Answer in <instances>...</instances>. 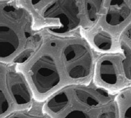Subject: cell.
<instances>
[{
  "label": "cell",
  "mask_w": 131,
  "mask_h": 118,
  "mask_svg": "<svg viewBox=\"0 0 131 118\" xmlns=\"http://www.w3.org/2000/svg\"><path fill=\"white\" fill-rule=\"evenodd\" d=\"M92 117L88 112L82 109L75 108L68 112L65 115V118H88Z\"/></svg>",
  "instance_id": "5bb4252c"
},
{
  "label": "cell",
  "mask_w": 131,
  "mask_h": 118,
  "mask_svg": "<svg viewBox=\"0 0 131 118\" xmlns=\"http://www.w3.org/2000/svg\"><path fill=\"white\" fill-rule=\"evenodd\" d=\"M74 95L80 102L88 105V107H96L100 103V101L96 95L84 89H75Z\"/></svg>",
  "instance_id": "9c48e42d"
},
{
  "label": "cell",
  "mask_w": 131,
  "mask_h": 118,
  "mask_svg": "<svg viewBox=\"0 0 131 118\" xmlns=\"http://www.w3.org/2000/svg\"><path fill=\"white\" fill-rule=\"evenodd\" d=\"M61 59L67 77L77 82L87 79L93 68V55L90 49L80 42L68 44L62 49Z\"/></svg>",
  "instance_id": "7a4b0ae2"
},
{
  "label": "cell",
  "mask_w": 131,
  "mask_h": 118,
  "mask_svg": "<svg viewBox=\"0 0 131 118\" xmlns=\"http://www.w3.org/2000/svg\"><path fill=\"white\" fill-rule=\"evenodd\" d=\"M130 13V9L125 0H110L105 16V22L111 26H117L124 23Z\"/></svg>",
  "instance_id": "52a82bcc"
},
{
  "label": "cell",
  "mask_w": 131,
  "mask_h": 118,
  "mask_svg": "<svg viewBox=\"0 0 131 118\" xmlns=\"http://www.w3.org/2000/svg\"><path fill=\"white\" fill-rule=\"evenodd\" d=\"M93 41L95 46L102 51L109 50L111 49L113 46V40L111 36L103 31L98 32L94 36Z\"/></svg>",
  "instance_id": "8fae6325"
},
{
  "label": "cell",
  "mask_w": 131,
  "mask_h": 118,
  "mask_svg": "<svg viewBox=\"0 0 131 118\" xmlns=\"http://www.w3.org/2000/svg\"><path fill=\"white\" fill-rule=\"evenodd\" d=\"M5 89L1 87L0 91V112L1 116L6 114L9 111L11 105L10 100Z\"/></svg>",
  "instance_id": "4fadbf2b"
},
{
  "label": "cell",
  "mask_w": 131,
  "mask_h": 118,
  "mask_svg": "<svg viewBox=\"0 0 131 118\" xmlns=\"http://www.w3.org/2000/svg\"><path fill=\"white\" fill-rule=\"evenodd\" d=\"M71 97L67 91L57 92L49 99L47 103L48 111L54 114H59L64 111L70 104Z\"/></svg>",
  "instance_id": "ba28073f"
},
{
  "label": "cell",
  "mask_w": 131,
  "mask_h": 118,
  "mask_svg": "<svg viewBox=\"0 0 131 118\" xmlns=\"http://www.w3.org/2000/svg\"><path fill=\"white\" fill-rule=\"evenodd\" d=\"M121 48L124 52V58L122 59L123 70L126 78L131 79V50L125 43L121 44Z\"/></svg>",
  "instance_id": "7c38bea8"
},
{
  "label": "cell",
  "mask_w": 131,
  "mask_h": 118,
  "mask_svg": "<svg viewBox=\"0 0 131 118\" xmlns=\"http://www.w3.org/2000/svg\"><path fill=\"white\" fill-rule=\"evenodd\" d=\"M126 37L128 39H131V27L126 32Z\"/></svg>",
  "instance_id": "2e32d148"
},
{
  "label": "cell",
  "mask_w": 131,
  "mask_h": 118,
  "mask_svg": "<svg viewBox=\"0 0 131 118\" xmlns=\"http://www.w3.org/2000/svg\"><path fill=\"white\" fill-rule=\"evenodd\" d=\"M80 11L76 0H54L47 6L43 12L46 19L58 20L60 25L50 28L56 34H64L72 31L78 26L80 22Z\"/></svg>",
  "instance_id": "3957f363"
},
{
  "label": "cell",
  "mask_w": 131,
  "mask_h": 118,
  "mask_svg": "<svg viewBox=\"0 0 131 118\" xmlns=\"http://www.w3.org/2000/svg\"><path fill=\"white\" fill-rule=\"evenodd\" d=\"M20 39L18 34L10 27H0V56L1 60L8 59L19 49Z\"/></svg>",
  "instance_id": "8992f818"
},
{
  "label": "cell",
  "mask_w": 131,
  "mask_h": 118,
  "mask_svg": "<svg viewBox=\"0 0 131 118\" xmlns=\"http://www.w3.org/2000/svg\"><path fill=\"white\" fill-rule=\"evenodd\" d=\"M42 1H43V0H31V2L32 5L36 6L37 5H38V4Z\"/></svg>",
  "instance_id": "9a60e30c"
},
{
  "label": "cell",
  "mask_w": 131,
  "mask_h": 118,
  "mask_svg": "<svg viewBox=\"0 0 131 118\" xmlns=\"http://www.w3.org/2000/svg\"><path fill=\"white\" fill-rule=\"evenodd\" d=\"M7 78L9 93L16 104L20 107L29 104L32 100L31 91L21 74L12 71Z\"/></svg>",
  "instance_id": "5b68a950"
},
{
  "label": "cell",
  "mask_w": 131,
  "mask_h": 118,
  "mask_svg": "<svg viewBox=\"0 0 131 118\" xmlns=\"http://www.w3.org/2000/svg\"><path fill=\"white\" fill-rule=\"evenodd\" d=\"M97 76L101 82L106 86H120L124 76L122 59L116 56H105L100 60L97 66Z\"/></svg>",
  "instance_id": "277c9868"
},
{
  "label": "cell",
  "mask_w": 131,
  "mask_h": 118,
  "mask_svg": "<svg viewBox=\"0 0 131 118\" xmlns=\"http://www.w3.org/2000/svg\"><path fill=\"white\" fill-rule=\"evenodd\" d=\"M28 76L37 95L41 97L48 95L59 87L63 80L59 61L48 52L40 54L31 63Z\"/></svg>",
  "instance_id": "6da1fadb"
},
{
  "label": "cell",
  "mask_w": 131,
  "mask_h": 118,
  "mask_svg": "<svg viewBox=\"0 0 131 118\" xmlns=\"http://www.w3.org/2000/svg\"><path fill=\"white\" fill-rule=\"evenodd\" d=\"M104 0H85V8L88 18L93 22L97 19Z\"/></svg>",
  "instance_id": "30bf717a"
}]
</instances>
